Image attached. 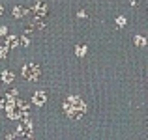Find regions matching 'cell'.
I'll use <instances>...</instances> for the list:
<instances>
[{"label":"cell","instance_id":"obj_4","mask_svg":"<svg viewBox=\"0 0 148 140\" xmlns=\"http://www.w3.org/2000/svg\"><path fill=\"white\" fill-rule=\"evenodd\" d=\"M32 101H34L36 107H43L45 101H47V95H45V92H36V93H34V97H32Z\"/></svg>","mask_w":148,"mask_h":140},{"label":"cell","instance_id":"obj_2","mask_svg":"<svg viewBox=\"0 0 148 140\" xmlns=\"http://www.w3.org/2000/svg\"><path fill=\"white\" fill-rule=\"evenodd\" d=\"M19 131H21L23 140H34V137H32V123H30V120H28V118L25 120V125L19 127ZM6 140H17V138H15V135H8V138H6Z\"/></svg>","mask_w":148,"mask_h":140},{"label":"cell","instance_id":"obj_7","mask_svg":"<svg viewBox=\"0 0 148 140\" xmlns=\"http://www.w3.org/2000/svg\"><path fill=\"white\" fill-rule=\"evenodd\" d=\"M2 82H8V84H10V82H13V73L6 69V71L2 73Z\"/></svg>","mask_w":148,"mask_h":140},{"label":"cell","instance_id":"obj_12","mask_svg":"<svg viewBox=\"0 0 148 140\" xmlns=\"http://www.w3.org/2000/svg\"><path fill=\"white\" fill-rule=\"evenodd\" d=\"M4 107H6V101H4V97H0V110H4Z\"/></svg>","mask_w":148,"mask_h":140},{"label":"cell","instance_id":"obj_8","mask_svg":"<svg viewBox=\"0 0 148 140\" xmlns=\"http://www.w3.org/2000/svg\"><path fill=\"white\" fill-rule=\"evenodd\" d=\"M135 45H139V47H145L146 45V39L143 36H135Z\"/></svg>","mask_w":148,"mask_h":140},{"label":"cell","instance_id":"obj_9","mask_svg":"<svg viewBox=\"0 0 148 140\" xmlns=\"http://www.w3.org/2000/svg\"><path fill=\"white\" fill-rule=\"evenodd\" d=\"M86 50H88L86 45H81V47H77V52L75 54H77V56H84V54H86Z\"/></svg>","mask_w":148,"mask_h":140},{"label":"cell","instance_id":"obj_13","mask_svg":"<svg viewBox=\"0 0 148 140\" xmlns=\"http://www.w3.org/2000/svg\"><path fill=\"white\" fill-rule=\"evenodd\" d=\"M4 13V10H2V6H0V15H2Z\"/></svg>","mask_w":148,"mask_h":140},{"label":"cell","instance_id":"obj_5","mask_svg":"<svg viewBox=\"0 0 148 140\" xmlns=\"http://www.w3.org/2000/svg\"><path fill=\"white\" fill-rule=\"evenodd\" d=\"M17 45H19V37H15V36H8L6 37V45H4V47H6L8 50L13 49V47H17Z\"/></svg>","mask_w":148,"mask_h":140},{"label":"cell","instance_id":"obj_6","mask_svg":"<svg viewBox=\"0 0 148 140\" xmlns=\"http://www.w3.org/2000/svg\"><path fill=\"white\" fill-rule=\"evenodd\" d=\"M25 13H26V10H25L23 6H17V7H13V17H15V19H21Z\"/></svg>","mask_w":148,"mask_h":140},{"label":"cell","instance_id":"obj_1","mask_svg":"<svg viewBox=\"0 0 148 140\" xmlns=\"http://www.w3.org/2000/svg\"><path fill=\"white\" fill-rule=\"evenodd\" d=\"M64 112L68 118L71 120H79L84 116V112H86V105L83 103V99L77 95H69L68 99L64 101Z\"/></svg>","mask_w":148,"mask_h":140},{"label":"cell","instance_id":"obj_10","mask_svg":"<svg viewBox=\"0 0 148 140\" xmlns=\"http://www.w3.org/2000/svg\"><path fill=\"white\" fill-rule=\"evenodd\" d=\"M116 24H118L120 28H122V26H126V17H122V15H120V17H116Z\"/></svg>","mask_w":148,"mask_h":140},{"label":"cell","instance_id":"obj_3","mask_svg":"<svg viewBox=\"0 0 148 140\" xmlns=\"http://www.w3.org/2000/svg\"><path fill=\"white\" fill-rule=\"evenodd\" d=\"M40 67H38L36 64H26L25 67H23V77L28 80H38V77H40Z\"/></svg>","mask_w":148,"mask_h":140},{"label":"cell","instance_id":"obj_11","mask_svg":"<svg viewBox=\"0 0 148 140\" xmlns=\"http://www.w3.org/2000/svg\"><path fill=\"white\" fill-rule=\"evenodd\" d=\"M6 32H8L6 26H0V36H6Z\"/></svg>","mask_w":148,"mask_h":140}]
</instances>
